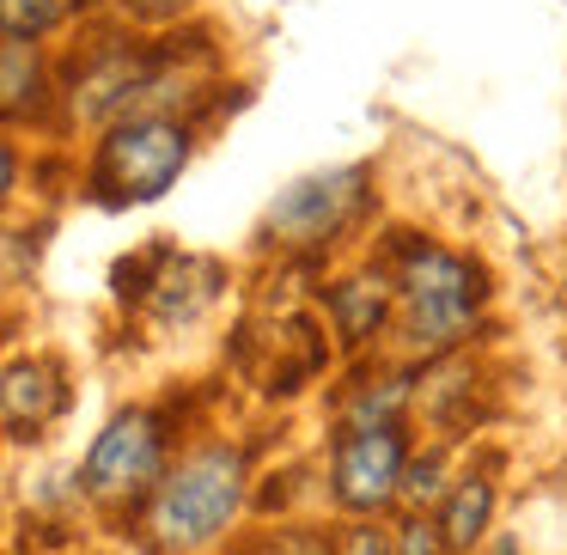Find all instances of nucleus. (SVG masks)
I'll use <instances>...</instances> for the list:
<instances>
[{"label":"nucleus","mask_w":567,"mask_h":555,"mask_svg":"<svg viewBox=\"0 0 567 555\" xmlns=\"http://www.w3.org/2000/svg\"><path fill=\"white\" fill-rule=\"evenodd\" d=\"M245 501V452L233 445H202L196 458L172 470V482L153 501V543L172 555L202 549L208 537H220L226 518Z\"/></svg>","instance_id":"nucleus-1"},{"label":"nucleus","mask_w":567,"mask_h":555,"mask_svg":"<svg viewBox=\"0 0 567 555\" xmlns=\"http://www.w3.org/2000/svg\"><path fill=\"white\" fill-rule=\"evenodd\" d=\"M189 165V135L165 116H135L116 123L111 141L99 147L92 165V189L104 202H153L177 184V172Z\"/></svg>","instance_id":"nucleus-2"},{"label":"nucleus","mask_w":567,"mask_h":555,"mask_svg":"<svg viewBox=\"0 0 567 555\" xmlns=\"http://www.w3.org/2000/svg\"><path fill=\"white\" fill-rule=\"evenodd\" d=\"M396 257H403V294H409V348L452 342L470 323L476 294H482L470 263L445 257L440 245H421V238H403Z\"/></svg>","instance_id":"nucleus-3"},{"label":"nucleus","mask_w":567,"mask_h":555,"mask_svg":"<svg viewBox=\"0 0 567 555\" xmlns=\"http://www.w3.org/2000/svg\"><path fill=\"white\" fill-rule=\"evenodd\" d=\"M159 452H165L159 421H153L147 409H128V415H116L111 428L99 433L86 470H80V489H86L92 501H104V506L135 501V494L159 476Z\"/></svg>","instance_id":"nucleus-4"},{"label":"nucleus","mask_w":567,"mask_h":555,"mask_svg":"<svg viewBox=\"0 0 567 555\" xmlns=\"http://www.w3.org/2000/svg\"><path fill=\"white\" fill-rule=\"evenodd\" d=\"M360 184H367L360 165L330 172V177H306L269 208V233H281V245H318V238L342 233V220L360 202Z\"/></svg>","instance_id":"nucleus-5"},{"label":"nucleus","mask_w":567,"mask_h":555,"mask_svg":"<svg viewBox=\"0 0 567 555\" xmlns=\"http://www.w3.org/2000/svg\"><path fill=\"white\" fill-rule=\"evenodd\" d=\"M403 482V440L396 428H354L336 445V494L354 513H379Z\"/></svg>","instance_id":"nucleus-6"},{"label":"nucleus","mask_w":567,"mask_h":555,"mask_svg":"<svg viewBox=\"0 0 567 555\" xmlns=\"http://www.w3.org/2000/svg\"><path fill=\"white\" fill-rule=\"evenodd\" d=\"M62 403L68 391L50 360H13L7 367V428H13V440H31Z\"/></svg>","instance_id":"nucleus-7"},{"label":"nucleus","mask_w":567,"mask_h":555,"mask_svg":"<svg viewBox=\"0 0 567 555\" xmlns=\"http://www.w3.org/2000/svg\"><path fill=\"white\" fill-rule=\"evenodd\" d=\"M220 294V263H208V257H165V275L147 287V299H153V311H159L165 323H184V318H196L208 299Z\"/></svg>","instance_id":"nucleus-8"},{"label":"nucleus","mask_w":567,"mask_h":555,"mask_svg":"<svg viewBox=\"0 0 567 555\" xmlns=\"http://www.w3.org/2000/svg\"><path fill=\"white\" fill-rule=\"evenodd\" d=\"M488 513H494V489L482 476H470V482H457V494L445 501V513H440V543L445 549H470V543L488 531Z\"/></svg>","instance_id":"nucleus-9"},{"label":"nucleus","mask_w":567,"mask_h":555,"mask_svg":"<svg viewBox=\"0 0 567 555\" xmlns=\"http://www.w3.org/2000/svg\"><path fill=\"white\" fill-rule=\"evenodd\" d=\"M384 287L379 281H342V287H330V311H336V330L348 336V342H360V336H372L379 330V318H384Z\"/></svg>","instance_id":"nucleus-10"},{"label":"nucleus","mask_w":567,"mask_h":555,"mask_svg":"<svg viewBox=\"0 0 567 555\" xmlns=\"http://www.w3.org/2000/svg\"><path fill=\"white\" fill-rule=\"evenodd\" d=\"M25 99H38V55L25 38H7V116H25Z\"/></svg>","instance_id":"nucleus-11"},{"label":"nucleus","mask_w":567,"mask_h":555,"mask_svg":"<svg viewBox=\"0 0 567 555\" xmlns=\"http://www.w3.org/2000/svg\"><path fill=\"white\" fill-rule=\"evenodd\" d=\"M74 0H7V38H38L55 19H68Z\"/></svg>","instance_id":"nucleus-12"},{"label":"nucleus","mask_w":567,"mask_h":555,"mask_svg":"<svg viewBox=\"0 0 567 555\" xmlns=\"http://www.w3.org/2000/svg\"><path fill=\"white\" fill-rule=\"evenodd\" d=\"M250 555H330V549H323V537H311V531H287V537L257 543Z\"/></svg>","instance_id":"nucleus-13"},{"label":"nucleus","mask_w":567,"mask_h":555,"mask_svg":"<svg viewBox=\"0 0 567 555\" xmlns=\"http://www.w3.org/2000/svg\"><path fill=\"white\" fill-rule=\"evenodd\" d=\"M403 494L409 501H433V494H440V458H427V464H415L403 476Z\"/></svg>","instance_id":"nucleus-14"},{"label":"nucleus","mask_w":567,"mask_h":555,"mask_svg":"<svg viewBox=\"0 0 567 555\" xmlns=\"http://www.w3.org/2000/svg\"><path fill=\"white\" fill-rule=\"evenodd\" d=\"M445 543H433V531L421 525H403V537H396V555H440Z\"/></svg>","instance_id":"nucleus-15"},{"label":"nucleus","mask_w":567,"mask_h":555,"mask_svg":"<svg viewBox=\"0 0 567 555\" xmlns=\"http://www.w3.org/2000/svg\"><path fill=\"white\" fill-rule=\"evenodd\" d=\"M128 7H135L141 19H177L189 7V0H128Z\"/></svg>","instance_id":"nucleus-16"}]
</instances>
